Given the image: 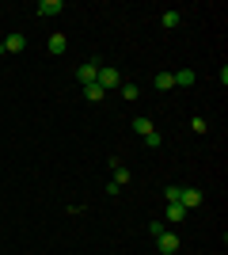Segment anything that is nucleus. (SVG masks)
Segmentation results:
<instances>
[{"mask_svg": "<svg viewBox=\"0 0 228 255\" xmlns=\"http://www.w3.org/2000/svg\"><path fill=\"white\" fill-rule=\"evenodd\" d=\"M95 84L103 88V92H110V88H122V73H118V69H110V65H99Z\"/></svg>", "mask_w": 228, "mask_h": 255, "instance_id": "f257e3e1", "label": "nucleus"}, {"mask_svg": "<svg viewBox=\"0 0 228 255\" xmlns=\"http://www.w3.org/2000/svg\"><path fill=\"white\" fill-rule=\"evenodd\" d=\"M202 202H206V194L198 191V187H183V191H179V206H183L186 213H190V210H198Z\"/></svg>", "mask_w": 228, "mask_h": 255, "instance_id": "f03ea898", "label": "nucleus"}, {"mask_svg": "<svg viewBox=\"0 0 228 255\" xmlns=\"http://www.w3.org/2000/svg\"><path fill=\"white\" fill-rule=\"evenodd\" d=\"M152 240H156V248H160L163 255H175V252H179V236H175V233H167V229H163L160 236H152Z\"/></svg>", "mask_w": 228, "mask_h": 255, "instance_id": "7ed1b4c3", "label": "nucleus"}, {"mask_svg": "<svg viewBox=\"0 0 228 255\" xmlns=\"http://www.w3.org/2000/svg\"><path fill=\"white\" fill-rule=\"evenodd\" d=\"M23 50H27V38H23L19 31H15V34H8V38L0 42V57H4V53H23Z\"/></svg>", "mask_w": 228, "mask_h": 255, "instance_id": "20e7f679", "label": "nucleus"}, {"mask_svg": "<svg viewBox=\"0 0 228 255\" xmlns=\"http://www.w3.org/2000/svg\"><path fill=\"white\" fill-rule=\"evenodd\" d=\"M95 76H99V61H84L80 65V69H76V80H80V84H95Z\"/></svg>", "mask_w": 228, "mask_h": 255, "instance_id": "39448f33", "label": "nucleus"}, {"mask_svg": "<svg viewBox=\"0 0 228 255\" xmlns=\"http://www.w3.org/2000/svg\"><path fill=\"white\" fill-rule=\"evenodd\" d=\"M65 46H69V38L61 31H54L50 38H46V50H50V53H65Z\"/></svg>", "mask_w": 228, "mask_h": 255, "instance_id": "423d86ee", "label": "nucleus"}, {"mask_svg": "<svg viewBox=\"0 0 228 255\" xmlns=\"http://www.w3.org/2000/svg\"><path fill=\"white\" fill-rule=\"evenodd\" d=\"M61 11H65L61 0H42V4H38V15H46V19H50V15H61Z\"/></svg>", "mask_w": 228, "mask_h": 255, "instance_id": "0eeeda50", "label": "nucleus"}, {"mask_svg": "<svg viewBox=\"0 0 228 255\" xmlns=\"http://www.w3.org/2000/svg\"><path fill=\"white\" fill-rule=\"evenodd\" d=\"M110 168H114V187H126V183H130V168H122V160H110Z\"/></svg>", "mask_w": 228, "mask_h": 255, "instance_id": "6e6552de", "label": "nucleus"}, {"mask_svg": "<svg viewBox=\"0 0 228 255\" xmlns=\"http://www.w3.org/2000/svg\"><path fill=\"white\" fill-rule=\"evenodd\" d=\"M175 76V88H190L198 80V73H190V69H179V73H171Z\"/></svg>", "mask_w": 228, "mask_h": 255, "instance_id": "1a4fd4ad", "label": "nucleus"}, {"mask_svg": "<svg viewBox=\"0 0 228 255\" xmlns=\"http://www.w3.org/2000/svg\"><path fill=\"white\" fill-rule=\"evenodd\" d=\"M152 84H156V92H171V88H175V76L171 73H156Z\"/></svg>", "mask_w": 228, "mask_h": 255, "instance_id": "9d476101", "label": "nucleus"}, {"mask_svg": "<svg viewBox=\"0 0 228 255\" xmlns=\"http://www.w3.org/2000/svg\"><path fill=\"white\" fill-rule=\"evenodd\" d=\"M84 99H87V103H103V99H107V92H103L99 84H87V88H84Z\"/></svg>", "mask_w": 228, "mask_h": 255, "instance_id": "9b49d317", "label": "nucleus"}, {"mask_svg": "<svg viewBox=\"0 0 228 255\" xmlns=\"http://www.w3.org/2000/svg\"><path fill=\"white\" fill-rule=\"evenodd\" d=\"M160 23L167 27V31H175V27L183 23V11H163V15H160Z\"/></svg>", "mask_w": 228, "mask_h": 255, "instance_id": "f8f14e48", "label": "nucleus"}, {"mask_svg": "<svg viewBox=\"0 0 228 255\" xmlns=\"http://www.w3.org/2000/svg\"><path fill=\"white\" fill-rule=\"evenodd\" d=\"M118 92H122V99H126V103H137V96H141V88L133 84V80H130V84H122Z\"/></svg>", "mask_w": 228, "mask_h": 255, "instance_id": "ddd939ff", "label": "nucleus"}, {"mask_svg": "<svg viewBox=\"0 0 228 255\" xmlns=\"http://www.w3.org/2000/svg\"><path fill=\"white\" fill-rule=\"evenodd\" d=\"M133 133H141V137H149V133H152V122H149V118H133Z\"/></svg>", "mask_w": 228, "mask_h": 255, "instance_id": "4468645a", "label": "nucleus"}, {"mask_svg": "<svg viewBox=\"0 0 228 255\" xmlns=\"http://www.w3.org/2000/svg\"><path fill=\"white\" fill-rule=\"evenodd\" d=\"M167 221H186V210L179 202H171V206H167Z\"/></svg>", "mask_w": 228, "mask_h": 255, "instance_id": "2eb2a0df", "label": "nucleus"}, {"mask_svg": "<svg viewBox=\"0 0 228 255\" xmlns=\"http://www.w3.org/2000/svg\"><path fill=\"white\" fill-rule=\"evenodd\" d=\"M179 191H183V187H163V202H167V206L179 202Z\"/></svg>", "mask_w": 228, "mask_h": 255, "instance_id": "dca6fc26", "label": "nucleus"}, {"mask_svg": "<svg viewBox=\"0 0 228 255\" xmlns=\"http://www.w3.org/2000/svg\"><path fill=\"white\" fill-rule=\"evenodd\" d=\"M190 129H194V133H206L209 122H206V118H190Z\"/></svg>", "mask_w": 228, "mask_h": 255, "instance_id": "f3484780", "label": "nucleus"}, {"mask_svg": "<svg viewBox=\"0 0 228 255\" xmlns=\"http://www.w3.org/2000/svg\"><path fill=\"white\" fill-rule=\"evenodd\" d=\"M145 145H149V149H160V133H156V129H152L149 137H145Z\"/></svg>", "mask_w": 228, "mask_h": 255, "instance_id": "a211bd4d", "label": "nucleus"}]
</instances>
